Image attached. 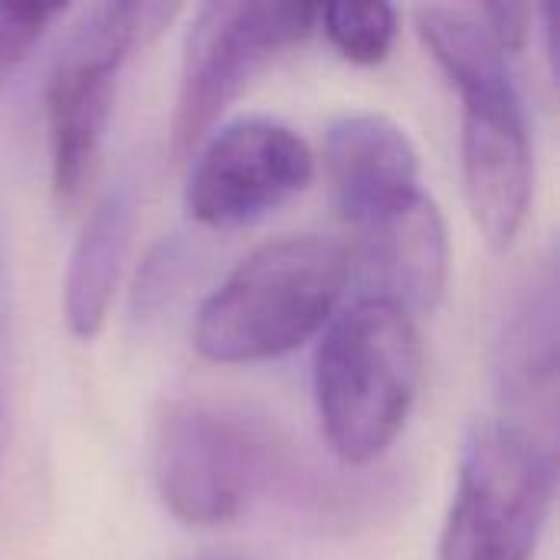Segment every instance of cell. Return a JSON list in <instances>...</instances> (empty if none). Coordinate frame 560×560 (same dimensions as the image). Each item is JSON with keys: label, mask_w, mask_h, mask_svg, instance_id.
Listing matches in <instances>:
<instances>
[{"label": "cell", "mask_w": 560, "mask_h": 560, "mask_svg": "<svg viewBox=\"0 0 560 560\" xmlns=\"http://www.w3.org/2000/svg\"><path fill=\"white\" fill-rule=\"evenodd\" d=\"M312 177L315 158L295 128L262 115L236 118L197 144L184 207L200 226L236 230L289 203Z\"/></svg>", "instance_id": "7"}, {"label": "cell", "mask_w": 560, "mask_h": 560, "mask_svg": "<svg viewBox=\"0 0 560 560\" xmlns=\"http://www.w3.org/2000/svg\"><path fill=\"white\" fill-rule=\"evenodd\" d=\"M558 489V456L541 436L479 423L459 456L440 560H535Z\"/></svg>", "instance_id": "4"}, {"label": "cell", "mask_w": 560, "mask_h": 560, "mask_svg": "<svg viewBox=\"0 0 560 560\" xmlns=\"http://www.w3.org/2000/svg\"><path fill=\"white\" fill-rule=\"evenodd\" d=\"M135 213L138 203L131 184L108 187L75 236L62 282V318L69 335L79 341H92L108 318L121 262L128 256Z\"/></svg>", "instance_id": "12"}, {"label": "cell", "mask_w": 560, "mask_h": 560, "mask_svg": "<svg viewBox=\"0 0 560 560\" xmlns=\"http://www.w3.org/2000/svg\"><path fill=\"white\" fill-rule=\"evenodd\" d=\"M59 13V3H0V79L33 52Z\"/></svg>", "instance_id": "15"}, {"label": "cell", "mask_w": 560, "mask_h": 560, "mask_svg": "<svg viewBox=\"0 0 560 560\" xmlns=\"http://www.w3.org/2000/svg\"><path fill=\"white\" fill-rule=\"evenodd\" d=\"M318 26L341 59L377 66L394 49L397 10L390 3H318Z\"/></svg>", "instance_id": "14"}, {"label": "cell", "mask_w": 560, "mask_h": 560, "mask_svg": "<svg viewBox=\"0 0 560 560\" xmlns=\"http://www.w3.org/2000/svg\"><path fill=\"white\" fill-rule=\"evenodd\" d=\"M318 26V3L210 0L194 10L180 46L174 154H194L249 79Z\"/></svg>", "instance_id": "6"}, {"label": "cell", "mask_w": 560, "mask_h": 560, "mask_svg": "<svg viewBox=\"0 0 560 560\" xmlns=\"http://www.w3.org/2000/svg\"><path fill=\"white\" fill-rule=\"evenodd\" d=\"M499 390L509 423L555 446L558 413V276L545 266L515 302L499 341Z\"/></svg>", "instance_id": "11"}, {"label": "cell", "mask_w": 560, "mask_h": 560, "mask_svg": "<svg viewBox=\"0 0 560 560\" xmlns=\"http://www.w3.org/2000/svg\"><path fill=\"white\" fill-rule=\"evenodd\" d=\"M463 98L459 164L466 203L482 240L505 253L528 223L535 197V151L512 79L479 85Z\"/></svg>", "instance_id": "8"}, {"label": "cell", "mask_w": 560, "mask_h": 560, "mask_svg": "<svg viewBox=\"0 0 560 560\" xmlns=\"http://www.w3.org/2000/svg\"><path fill=\"white\" fill-rule=\"evenodd\" d=\"M364 292L400 305L404 312H433L450 279V233L433 197L417 190L361 226V246L351 249Z\"/></svg>", "instance_id": "9"}, {"label": "cell", "mask_w": 560, "mask_h": 560, "mask_svg": "<svg viewBox=\"0 0 560 560\" xmlns=\"http://www.w3.org/2000/svg\"><path fill=\"white\" fill-rule=\"evenodd\" d=\"M318 427L345 466L377 463L404 433L423 384V341L400 305L358 295L315 348Z\"/></svg>", "instance_id": "2"}, {"label": "cell", "mask_w": 560, "mask_h": 560, "mask_svg": "<svg viewBox=\"0 0 560 560\" xmlns=\"http://www.w3.org/2000/svg\"><path fill=\"white\" fill-rule=\"evenodd\" d=\"M413 26L459 95L512 79L509 56L499 49L479 3H420L413 10Z\"/></svg>", "instance_id": "13"}, {"label": "cell", "mask_w": 560, "mask_h": 560, "mask_svg": "<svg viewBox=\"0 0 560 560\" xmlns=\"http://www.w3.org/2000/svg\"><path fill=\"white\" fill-rule=\"evenodd\" d=\"M482 16L499 43V49L512 59L518 52L528 49L532 43V30L538 20V10L532 3H479Z\"/></svg>", "instance_id": "16"}, {"label": "cell", "mask_w": 560, "mask_h": 560, "mask_svg": "<svg viewBox=\"0 0 560 560\" xmlns=\"http://www.w3.org/2000/svg\"><path fill=\"white\" fill-rule=\"evenodd\" d=\"M151 466L164 509L190 528L236 522L282 472L279 443L262 423L203 400L161 413Z\"/></svg>", "instance_id": "5"}, {"label": "cell", "mask_w": 560, "mask_h": 560, "mask_svg": "<svg viewBox=\"0 0 560 560\" xmlns=\"http://www.w3.org/2000/svg\"><path fill=\"white\" fill-rule=\"evenodd\" d=\"M325 174L341 220L358 230L423 190L410 135L377 112H351L328 125Z\"/></svg>", "instance_id": "10"}, {"label": "cell", "mask_w": 560, "mask_h": 560, "mask_svg": "<svg viewBox=\"0 0 560 560\" xmlns=\"http://www.w3.org/2000/svg\"><path fill=\"white\" fill-rule=\"evenodd\" d=\"M351 276V249L341 240L318 233L272 240L207 295L194 322V345L217 364L285 358L325 331Z\"/></svg>", "instance_id": "1"}, {"label": "cell", "mask_w": 560, "mask_h": 560, "mask_svg": "<svg viewBox=\"0 0 560 560\" xmlns=\"http://www.w3.org/2000/svg\"><path fill=\"white\" fill-rule=\"evenodd\" d=\"M177 10V3L108 0L85 7L72 23L43 89L49 180L59 203H75L85 190L108 131L121 66L138 46H148Z\"/></svg>", "instance_id": "3"}]
</instances>
